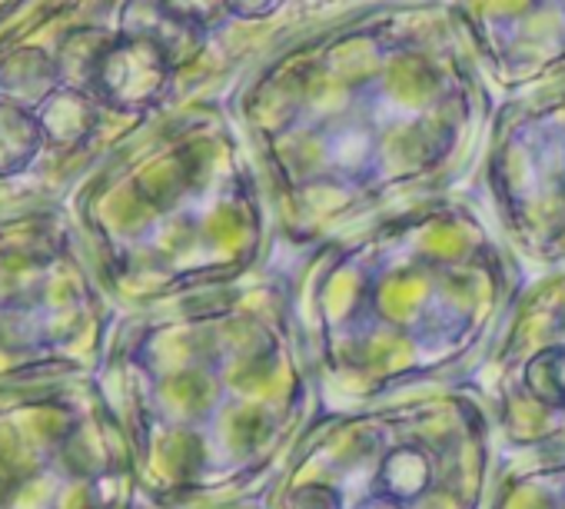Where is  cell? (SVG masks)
<instances>
[{"instance_id":"1","label":"cell","mask_w":565,"mask_h":509,"mask_svg":"<svg viewBox=\"0 0 565 509\" xmlns=\"http://www.w3.org/2000/svg\"><path fill=\"white\" fill-rule=\"evenodd\" d=\"M173 71V61L157 44L117 34L100 61L94 97L117 114H147L170 94Z\"/></svg>"},{"instance_id":"2","label":"cell","mask_w":565,"mask_h":509,"mask_svg":"<svg viewBox=\"0 0 565 509\" xmlns=\"http://www.w3.org/2000/svg\"><path fill=\"white\" fill-rule=\"evenodd\" d=\"M120 34L143 38V41L157 44L173 61V67L186 64L206 38L200 28L183 21L167 0H124Z\"/></svg>"},{"instance_id":"3","label":"cell","mask_w":565,"mask_h":509,"mask_svg":"<svg viewBox=\"0 0 565 509\" xmlns=\"http://www.w3.org/2000/svg\"><path fill=\"white\" fill-rule=\"evenodd\" d=\"M100 100L90 91L61 84L34 114L38 124L47 137V144L54 147H81L94 137L97 124H100Z\"/></svg>"},{"instance_id":"4","label":"cell","mask_w":565,"mask_h":509,"mask_svg":"<svg viewBox=\"0 0 565 509\" xmlns=\"http://www.w3.org/2000/svg\"><path fill=\"white\" fill-rule=\"evenodd\" d=\"M57 87H61V71L54 54H47L44 47L24 44L0 61V97L11 104L38 110Z\"/></svg>"},{"instance_id":"5","label":"cell","mask_w":565,"mask_h":509,"mask_svg":"<svg viewBox=\"0 0 565 509\" xmlns=\"http://www.w3.org/2000/svg\"><path fill=\"white\" fill-rule=\"evenodd\" d=\"M44 144L47 137L38 124V114L0 97V180L21 177L38 160Z\"/></svg>"},{"instance_id":"6","label":"cell","mask_w":565,"mask_h":509,"mask_svg":"<svg viewBox=\"0 0 565 509\" xmlns=\"http://www.w3.org/2000/svg\"><path fill=\"white\" fill-rule=\"evenodd\" d=\"M114 44V34L100 31V28H74L61 38L54 61L61 71V84L81 87L94 94V81L100 71V61L107 54V47Z\"/></svg>"},{"instance_id":"7","label":"cell","mask_w":565,"mask_h":509,"mask_svg":"<svg viewBox=\"0 0 565 509\" xmlns=\"http://www.w3.org/2000/svg\"><path fill=\"white\" fill-rule=\"evenodd\" d=\"M380 479H383V486H386V489H380L386 499H393V502H409V499L423 496V489H426V483H429V463H426V456H423L419 449L403 446V449H396V453L386 459Z\"/></svg>"},{"instance_id":"8","label":"cell","mask_w":565,"mask_h":509,"mask_svg":"<svg viewBox=\"0 0 565 509\" xmlns=\"http://www.w3.org/2000/svg\"><path fill=\"white\" fill-rule=\"evenodd\" d=\"M525 383L532 396H539L548 406H565V347H552L539 353L525 367Z\"/></svg>"},{"instance_id":"9","label":"cell","mask_w":565,"mask_h":509,"mask_svg":"<svg viewBox=\"0 0 565 509\" xmlns=\"http://www.w3.org/2000/svg\"><path fill=\"white\" fill-rule=\"evenodd\" d=\"M167 4H170L183 21H190L193 28H200L203 34L216 31V28L230 18L226 0H167Z\"/></svg>"},{"instance_id":"10","label":"cell","mask_w":565,"mask_h":509,"mask_svg":"<svg viewBox=\"0 0 565 509\" xmlns=\"http://www.w3.org/2000/svg\"><path fill=\"white\" fill-rule=\"evenodd\" d=\"M230 18H243V21H259L269 18L273 11L282 8V0H226Z\"/></svg>"}]
</instances>
